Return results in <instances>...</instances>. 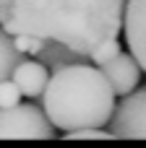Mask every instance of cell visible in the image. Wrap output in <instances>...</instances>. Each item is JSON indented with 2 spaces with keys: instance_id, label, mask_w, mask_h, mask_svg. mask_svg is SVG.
Instances as JSON below:
<instances>
[{
  "instance_id": "obj_4",
  "label": "cell",
  "mask_w": 146,
  "mask_h": 148,
  "mask_svg": "<svg viewBox=\"0 0 146 148\" xmlns=\"http://www.w3.org/2000/svg\"><path fill=\"white\" fill-rule=\"evenodd\" d=\"M104 127L120 140H146V86L120 96Z\"/></svg>"
},
{
  "instance_id": "obj_11",
  "label": "cell",
  "mask_w": 146,
  "mask_h": 148,
  "mask_svg": "<svg viewBox=\"0 0 146 148\" xmlns=\"http://www.w3.org/2000/svg\"><path fill=\"white\" fill-rule=\"evenodd\" d=\"M65 140H115V135L107 127H84V130H68L63 133Z\"/></svg>"
},
{
  "instance_id": "obj_7",
  "label": "cell",
  "mask_w": 146,
  "mask_h": 148,
  "mask_svg": "<svg viewBox=\"0 0 146 148\" xmlns=\"http://www.w3.org/2000/svg\"><path fill=\"white\" fill-rule=\"evenodd\" d=\"M47 78H50V70L34 57H24L10 73V81L18 86L21 96H29V99H39L42 96V91L47 86Z\"/></svg>"
},
{
  "instance_id": "obj_6",
  "label": "cell",
  "mask_w": 146,
  "mask_h": 148,
  "mask_svg": "<svg viewBox=\"0 0 146 148\" xmlns=\"http://www.w3.org/2000/svg\"><path fill=\"white\" fill-rule=\"evenodd\" d=\"M99 70L107 78V83H110V88H112L115 96H125L141 81V68H138L136 57L131 52H123V49L112 60H107L104 65H99Z\"/></svg>"
},
{
  "instance_id": "obj_5",
  "label": "cell",
  "mask_w": 146,
  "mask_h": 148,
  "mask_svg": "<svg viewBox=\"0 0 146 148\" xmlns=\"http://www.w3.org/2000/svg\"><path fill=\"white\" fill-rule=\"evenodd\" d=\"M123 34L131 55L146 73V0H125L123 5Z\"/></svg>"
},
{
  "instance_id": "obj_1",
  "label": "cell",
  "mask_w": 146,
  "mask_h": 148,
  "mask_svg": "<svg viewBox=\"0 0 146 148\" xmlns=\"http://www.w3.org/2000/svg\"><path fill=\"white\" fill-rule=\"evenodd\" d=\"M125 0H0V26L55 39L89 60L104 39H120Z\"/></svg>"
},
{
  "instance_id": "obj_8",
  "label": "cell",
  "mask_w": 146,
  "mask_h": 148,
  "mask_svg": "<svg viewBox=\"0 0 146 148\" xmlns=\"http://www.w3.org/2000/svg\"><path fill=\"white\" fill-rule=\"evenodd\" d=\"M34 60H39V62L52 73V70H57V68H63V65L84 62L86 57H81L78 52L68 49L65 44H60V42H55V39H44V42H42V47H39V52L34 55Z\"/></svg>"
},
{
  "instance_id": "obj_10",
  "label": "cell",
  "mask_w": 146,
  "mask_h": 148,
  "mask_svg": "<svg viewBox=\"0 0 146 148\" xmlns=\"http://www.w3.org/2000/svg\"><path fill=\"white\" fill-rule=\"evenodd\" d=\"M120 49H123V47H120V42H118V39H104L102 44H97V47L89 52V62L99 68V65H104L107 60H112Z\"/></svg>"
},
{
  "instance_id": "obj_2",
  "label": "cell",
  "mask_w": 146,
  "mask_h": 148,
  "mask_svg": "<svg viewBox=\"0 0 146 148\" xmlns=\"http://www.w3.org/2000/svg\"><path fill=\"white\" fill-rule=\"evenodd\" d=\"M39 99L47 120L63 133L104 127L115 107V94L107 78L89 60L52 70Z\"/></svg>"
},
{
  "instance_id": "obj_3",
  "label": "cell",
  "mask_w": 146,
  "mask_h": 148,
  "mask_svg": "<svg viewBox=\"0 0 146 148\" xmlns=\"http://www.w3.org/2000/svg\"><path fill=\"white\" fill-rule=\"evenodd\" d=\"M55 125L37 104H13L0 109V140H52Z\"/></svg>"
},
{
  "instance_id": "obj_9",
  "label": "cell",
  "mask_w": 146,
  "mask_h": 148,
  "mask_svg": "<svg viewBox=\"0 0 146 148\" xmlns=\"http://www.w3.org/2000/svg\"><path fill=\"white\" fill-rule=\"evenodd\" d=\"M24 57H26V55H21V52L16 49L13 36L0 26V81H3V78H10L13 68H16Z\"/></svg>"
},
{
  "instance_id": "obj_12",
  "label": "cell",
  "mask_w": 146,
  "mask_h": 148,
  "mask_svg": "<svg viewBox=\"0 0 146 148\" xmlns=\"http://www.w3.org/2000/svg\"><path fill=\"white\" fill-rule=\"evenodd\" d=\"M42 42H44V39H39V36H34V34H13L16 49H18L21 55H26V57H34V55L39 52Z\"/></svg>"
},
{
  "instance_id": "obj_13",
  "label": "cell",
  "mask_w": 146,
  "mask_h": 148,
  "mask_svg": "<svg viewBox=\"0 0 146 148\" xmlns=\"http://www.w3.org/2000/svg\"><path fill=\"white\" fill-rule=\"evenodd\" d=\"M18 101H21L18 86H16L10 78H3V81H0V109H3V107H13V104H18Z\"/></svg>"
}]
</instances>
